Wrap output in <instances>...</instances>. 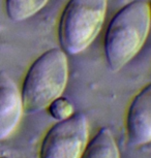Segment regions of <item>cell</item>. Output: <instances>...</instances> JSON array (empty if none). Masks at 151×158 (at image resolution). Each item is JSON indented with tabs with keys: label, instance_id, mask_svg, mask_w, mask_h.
I'll return each instance as SVG.
<instances>
[{
	"label": "cell",
	"instance_id": "obj_1",
	"mask_svg": "<svg viewBox=\"0 0 151 158\" xmlns=\"http://www.w3.org/2000/svg\"><path fill=\"white\" fill-rule=\"evenodd\" d=\"M150 27L149 6L143 0L129 2L114 15L103 35V53L112 71L122 69L140 53Z\"/></svg>",
	"mask_w": 151,
	"mask_h": 158
},
{
	"label": "cell",
	"instance_id": "obj_2",
	"mask_svg": "<svg viewBox=\"0 0 151 158\" xmlns=\"http://www.w3.org/2000/svg\"><path fill=\"white\" fill-rule=\"evenodd\" d=\"M69 74L67 54L61 48L50 49L35 59L28 68L21 88L24 112H40L62 96Z\"/></svg>",
	"mask_w": 151,
	"mask_h": 158
},
{
	"label": "cell",
	"instance_id": "obj_3",
	"mask_svg": "<svg viewBox=\"0 0 151 158\" xmlns=\"http://www.w3.org/2000/svg\"><path fill=\"white\" fill-rule=\"evenodd\" d=\"M108 0H69L58 22V41L67 55H78L102 31Z\"/></svg>",
	"mask_w": 151,
	"mask_h": 158
},
{
	"label": "cell",
	"instance_id": "obj_4",
	"mask_svg": "<svg viewBox=\"0 0 151 158\" xmlns=\"http://www.w3.org/2000/svg\"><path fill=\"white\" fill-rule=\"evenodd\" d=\"M89 141V124L83 113L52 125L40 143L38 158H80Z\"/></svg>",
	"mask_w": 151,
	"mask_h": 158
},
{
	"label": "cell",
	"instance_id": "obj_5",
	"mask_svg": "<svg viewBox=\"0 0 151 158\" xmlns=\"http://www.w3.org/2000/svg\"><path fill=\"white\" fill-rule=\"evenodd\" d=\"M125 133L134 147L151 143V83L135 95L126 111Z\"/></svg>",
	"mask_w": 151,
	"mask_h": 158
},
{
	"label": "cell",
	"instance_id": "obj_6",
	"mask_svg": "<svg viewBox=\"0 0 151 158\" xmlns=\"http://www.w3.org/2000/svg\"><path fill=\"white\" fill-rule=\"evenodd\" d=\"M23 113L21 91L5 71H0V141L13 135Z\"/></svg>",
	"mask_w": 151,
	"mask_h": 158
},
{
	"label": "cell",
	"instance_id": "obj_7",
	"mask_svg": "<svg viewBox=\"0 0 151 158\" xmlns=\"http://www.w3.org/2000/svg\"><path fill=\"white\" fill-rule=\"evenodd\" d=\"M80 158H120V151L112 131L102 127L88 141Z\"/></svg>",
	"mask_w": 151,
	"mask_h": 158
},
{
	"label": "cell",
	"instance_id": "obj_8",
	"mask_svg": "<svg viewBox=\"0 0 151 158\" xmlns=\"http://www.w3.org/2000/svg\"><path fill=\"white\" fill-rule=\"evenodd\" d=\"M49 0H5V11L14 22L33 17L46 6Z\"/></svg>",
	"mask_w": 151,
	"mask_h": 158
},
{
	"label": "cell",
	"instance_id": "obj_9",
	"mask_svg": "<svg viewBox=\"0 0 151 158\" xmlns=\"http://www.w3.org/2000/svg\"><path fill=\"white\" fill-rule=\"evenodd\" d=\"M47 110H48L49 115L56 121L65 120V119L72 117L76 113L72 101L63 96H60L53 100L48 106Z\"/></svg>",
	"mask_w": 151,
	"mask_h": 158
},
{
	"label": "cell",
	"instance_id": "obj_10",
	"mask_svg": "<svg viewBox=\"0 0 151 158\" xmlns=\"http://www.w3.org/2000/svg\"><path fill=\"white\" fill-rule=\"evenodd\" d=\"M148 6H149V11H150V16H151V0H149V2H148Z\"/></svg>",
	"mask_w": 151,
	"mask_h": 158
}]
</instances>
